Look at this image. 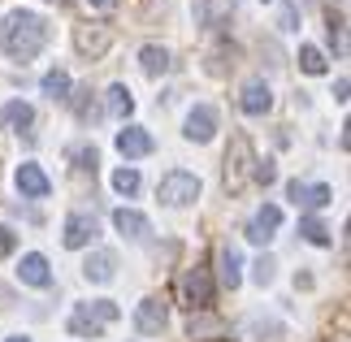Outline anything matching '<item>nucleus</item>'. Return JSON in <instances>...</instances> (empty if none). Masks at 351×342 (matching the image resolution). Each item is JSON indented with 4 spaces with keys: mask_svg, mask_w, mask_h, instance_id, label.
<instances>
[{
    "mask_svg": "<svg viewBox=\"0 0 351 342\" xmlns=\"http://www.w3.org/2000/svg\"><path fill=\"white\" fill-rule=\"evenodd\" d=\"M91 5H96V9H113V0H91Z\"/></svg>",
    "mask_w": 351,
    "mask_h": 342,
    "instance_id": "nucleus-32",
    "label": "nucleus"
},
{
    "mask_svg": "<svg viewBox=\"0 0 351 342\" xmlns=\"http://www.w3.org/2000/svg\"><path fill=\"white\" fill-rule=\"evenodd\" d=\"M18 278H22L26 286H48V282H52V273H48V260L39 256V252L22 256V265H18Z\"/></svg>",
    "mask_w": 351,
    "mask_h": 342,
    "instance_id": "nucleus-15",
    "label": "nucleus"
},
{
    "mask_svg": "<svg viewBox=\"0 0 351 342\" xmlns=\"http://www.w3.org/2000/svg\"><path fill=\"white\" fill-rule=\"evenodd\" d=\"M252 169H256L252 139H247V134H234V139H230V152H226V186L243 191V186L252 182Z\"/></svg>",
    "mask_w": 351,
    "mask_h": 342,
    "instance_id": "nucleus-3",
    "label": "nucleus"
},
{
    "mask_svg": "<svg viewBox=\"0 0 351 342\" xmlns=\"http://www.w3.org/2000/svg\"><path fill=\"white\" fill-rule=\"evenodd\" d=\"M109 321H117V304L109 299H96V304H78L70 317V334L74 338H100V330Z\"/></svg>",
    "mask_w": 351,
    "mask_h": 342,
    "instance_id": "nucleus-2",
    "label": "nucleus"
},
{
    "mask_svg": "<svg viewBox=\"0 0 351 342\" xmlns=\"http://www.w3.org/2000/svg\"><path fill=\"white\" fill-rule=\"evenodd\" d=\"M300 65H304V74H326V57H321L317 48H300Z\"/></svg>",
    "mask_w": 351,
    "mask_h": 342,
    "instance_id": "nucleus-24",
    "label": "nucleus"
},
{
    "mask_svg": "<svg viewBox=\"0 0 351 342\" xmlns=\"http://www.w3.org/2000/svg\"><path fill=\"white\" fill-rule=\"evenodd\" d=\"M13 247H18V234H13V230H5V225H0V260H5Z\"/></svg>",
    "mask_w": 351,
    "mask_h": 342,
    "instance_id": "nucleus-30",
    "label": "nucleus"
},
{
    "mask_svg": "<svg viewBox=\"0 0 351 342\" xmlns=\"http://www.w3.org/2000/svg\"><path fill=\"white\" fill-rule=\"evenodd\" d=\"M18 191L22 195H31V199H44L52 182H48V173L39 169V165H18Z\"/></svg>",
    "mask_w": 351,
    "mask_h": 342,
    "instance_id": "nucleus-11",
    "label": "nucleus"
},
{
    "mask_svg": "<svg viewBox=\"0 0 351 342\" xmlns=\"http://www.w3.org/2000/svg\"><path fill=\"white\" fill-rule=\"evenodd\" d=\"M139 65H143V74H152V78H156V74H165V70H169V52L160 48V44H147V48L139 52Z\"/></svg>",
    "mask_w": 351,
    "mask_h": 342,
    "instance_id": "nucleus-18",
    "label": "nucleus"
},
{
    "mask_svg": "<svg viewBox=\"0 0 351 342\" xmlns=\"http://www.w3.org/2000/svg\"><path fill=\"white\" fill-rule=\"evenodd\" d=\"M91 239H96V217L74 212L70 221H65V247H87Z\"/></svg>",
    "mask_w": 351,
    "mask_h": 342,
    "instance_id": "nucleus-12",
    "label": "nucleus"
},
{
    "mask_svg": "<svg viewBox=\"0 0 351 342\" xmlns=\"http://www.w3.org/2000/svg\"><path fill=\"white\" fill-rule=\"evenodd\" d=\"M57 5H70V0H57Z\"/></svg>",
    "mask_w": 351,
    "mask_h": 342,
    "instance_id": "nucleus-35",
    "label": "nucleus"
},
{
    "mask_svg": "<svg viewBox=\"0 0 351 342\" xmlns=\"http://www.w3.org/2000/svg\"><path fill=\"white\" fill-rule=\"evenodd\" d=\"M274 108V91H269L265 78H252L247 87H243V113H252V117H261Z\"/></svg>",
    "mask_w": 351,
    "mask_h": 342,
    "instance_id": "nucleus-9",
    "label": "nucleus"
},
{
    "mask_svg": "<svg viewBox=\"0 0 351 342\" xmlns=\"http://www.w3.org/2000/svg\"><path fill=\"white\" fill-rule=\"evenodd\" d=\"M182 304L191 308V312L213 304V273H208L204 265H195V269L182 273Z\"/></svg>",
    "mask_w": 351,
    "mask_h": 342,
    "instance_id": "nucleus-5",
    "label": "nucleus"
},
{
    "mask_svg": "<svg viewBox=\"0 0 351 342\" xmlns=\"http://www.w3.org/2000/svg\"><path fill=\"white\" fill-rule=\"evenodd\" d=\"M295 22H300V0H287V9H282V31H295Z\"/></svg>",
    "mask_w": 351,
    "mask_h": 342,
    "instance_id": "nucleus-28",
    "label": "nucleus"
},
{
    "mask_svg": "<svg viewBox=\"0 0 351 342\" xmlns=\"http://www.w3.org/2000/svg\"><path fill=\"white\" fill-rule=\"evenodd\" d=\"M213 342H230V338H213Z\"/></svg>",
    "mask_w": 351,
    "mask_h": 342,
    "instance_id": "nucleus-34",
    "label": "nucleus"
},
{
    "mask_svg": "<svg viewBox=\"0 0 351 342\" xmlns=\"http://www.w3.org/2000/svg\"><path fill=\"white\" fill-rule=\"evenodd\" d=\"M199 195V178L195 173H186V169H173L160 178V186H156V199H165L173 204V208H182V204H191Z\"/></svg>",
    "mask_w": 351,
    "mask_h": 342,
    "instance_id": "nucleus-4",
    "label": "nucleus"
},
{
    "mask_svg": "<svg viewBox=\"0 0 351 342\" xmlns=\"http://www.w3.org/2000/svg\"><path fill=\"white\" fill-rule=\"evenodd\" d=\"M165 321H169V308H165V299H143L139 308H134V330L139 334H160L165 330Z\"/></svg>",
    "mask_w": 351,
    "mask_h": 342,
    "instance_id": "nucleus-7",
    "label": "nucleus"
},
{
    "mask_svg": "<svg viewBox=\"0 0 351 342\" xmlns=\"http://www.w3.org/2000/svg\"><path fill=\"white\" fill-rule=\"evenodd\" d=\"M96 147H83V152H78V165H83V169H96Z\"/></svg>",
    "mask_w": 351,
    "mask_h": 342,
    "instance_id": "nucleus-31",
    "label": "nucleus"
},
{
    "mask_svg": "<svg viewBox=\"0 0 351 342\" xmlns=\"http://www.w3.org/2000/svg\"><path fill=\"white\" fill-rule=\"evenodd\" d=\"M300 234H304L308 243H317V247H330V243H334V239H330V230L321 225L317 217H304V221H300Z\"/></svg>",
    "mask_w": 351,
    "mask_h": 342,
    "instance_id": "nucleus-22",
    "label": "nucleus"
},
{
    "mask_svg": "<svg viewBox=\"0 0 351 342\" xmlns=\"http://www.w3.org/2000/svg\"><path fill=\"white\" fill-rule=\"evenodd\" d=\"M44 95H48V100H70V74H65V70L44 74Z\"/></svg>",
    "mask_w": 351,
    "mask_h": 342,
    "instance_id": "nucleus-21",
    "label": "nucleus"
},
{
    "mask_svg": "<svg viewBox=\"0 0 351 342\" xmlns=\"http://www.w3.org/2000/svg\"><path fill=\"white\" fill-rule=\"evenodd\" d=\"M117 152L121 156H147V152H152V134L139 130V126L117 130Z\"/></svg>",
    "mask_w": 351,
    "mask_h": 342,
    "instance_id": "nucleus-13",
    "label": "nucleus"
},
{
    "mask_svg": "<svg viewBox=\"0 0 351 342\" xmlns=\"http://www.w3.org/2000/svg\"><path fill=\"white\" fill-rule=\"evenodd\" d=\"M113 186L121 191V195H134V191H139V173H134V169H117L113 173Z\"/></svg>",
    "mask_w": 351,
    "mask_h": 342,
    "instance_id": "nucleus-25",
    "label": "nucleus"
},
{
    "mask_svg": "<svg viewBox=\"0 0 351 342\" xmlns=\"http://www.w3.org/2000/svg\"><path fill=\"white\" fill-rule=\"evenodd\" d=\"M213 134H217V108H213V104H195L191 113H186V139H191V143H208Z\"/></svg>",
    "mask_w": 351,
    "mask_h": 342,
    "instance_id": "nucleus-8",
    "label": "nucleus"
},
{
    "mask_svg": "<svg viewBox=\"0 0 351 342\" xmlns=\"http://www.w3.org/2000/svg\"><path fill=\"white\" fill-rule=\"evenodd\" d=\"M109 113L113 117H130L134 113V95H130V87H109Z\"/></svg>",
    "mask_w": 351,
    "mask_h": 342,
    "instance_id": "nucleus-20",
    "label": "nucleus"
},
{
    "mask_svg": "<svg viewBox=\"0 0 351 342\" xmlns=\"http://www.w3.org/2000/svg\"><path fill=\"white\" fill-rule=\"evenodd\" d=\"M44 39H48V26H44L39 13L18 9V13H9V18L0 22V52L13 57V61H22V65L44 48Z\"/></svg>",
    "mask_w": 351,
    "mask_h": 342,
    "instance_id": "nucleus-1",
    "label": "nucleus"
},
{
    "mask_svg": "<svg viewBox=\"0 0 351 342\" xmlns=\"http://www.w3.org/2000/svg\"><path fill=\"white\" fill-rule=\"evenodd\" d=\"M278 225H282V208H278V204H265V208L256 212V221L247 225V239H252V243H269Z\"/></svg>",
    "mask_w": 351,
    "mask_h": 342,
    "instance_id": "nucleus-10",
    "label": "nucleus"
},
{
    "mask_svg": "<svg viewBox=\"0 0 351 342\" xmlns=\"http://www.w3.org/2000/svg\"><path fill=\"white\" fill-rule=\"evenodd\" d=\"M9 342H31V338H9Z\"/></svg>",
    "mask_w": 351,
    "mask_h": 342,
    "instance_id": "nucleus-33",
    "label": "nucleus"
},
{
    "mask_svg": "<svg viewBox=\"0 0 351 342\" xmlns=\"http://www.w3.org/2000/svg\"><path fill=\"white\" fill-rule=\"evenodd\" d=\"M78 100H74V113L78 117H91V87H83V91H74Z\"/></svg>",
    "mask_w": 351,
    "mask_h": 342,
    "instance_id": "nucleus-29",
    "label": "nucleus"
},
{
    "mask_svg": "<svg viewBox=\"0 0 351 342\" xmlns=\"http://www.w3.org/2000/svg\"><path fill=\"white\" fill-rule=\"evenodd\" d=\"M113 269H117V256L113 252H91L87 265H83V273H87L91 282H113Z\"/></svg>",
    "mask_w": 351,
    "mask_h": 342,
    "instance_id": "nucleus-17",
    "label": "nucleus"
},
{
    "mask_svg": "<svg viewBox=\"0 0 351 342\" xmlns=\"http://www.w3.org/2000/svg\"><path fill=\"white\" fill-rule=\"evenodd\" d=\"M252 278L261 282V286H265V282H274V260H269V256H261V260L252 265Z\"/></svg>",
    "mask_w": 351,
    "mask_h": 342,
    "instance_id": "nucleus-26",
    "label": "nucleus"
},
{
    "mask_svg": "<svg viewBox=\"0 0 351 342\" xmlns=\"http://www.w3.org/2000/svg\"><path fill=\"white\" fill-rule=\"evenodd\" d=\"M35 121V108L31 104H22V100H13L0 108V126H31Z\"/></svg>",
    "mask_w": 351,
    "mask_h": 342,
    "instance_id": "nucleus-19",
    "label": "nucleus"
},
{
    "mask_svg": "<svg viewBox=\"0 0 351 342\" xmlns=\"http://www.w3.org/2000/svg\"><path fill=\"white\" fill-rule=\"evenodd\" d=\"M113 225H117L126 239H147V234H152L147 217H143V212H134V208H117V212H113Z\"/></svg>",
    "mask_w": 351,
    "mask_h": 342,
    "instance_id": "nucleus-14",
    "label": "nucleus"
},
{
    "mask_svg": "<svg viewBox=\"0 0 351 342\" xmlns=\"http://www.w3.org/2000/svg\"><path fill=\"white\" fill-rule=\"evenodd\" d=\"M217 265H221L226 291H234V286L243 282V256H239V247H221V252H217Z\"/></svg>",
    "mask_w": 351,
    "mask_h": 342,
    "instance_id": "nucleus-16",
    "label": "nucleus"
},
{
    "mask_svg": "<svg viewBox=\"0 0 351 342\" xmlns=\"http://www.w3.org/2000/svg\"><path fill=\"white\" fill-rule=\"evenodd\" d=\"M330 199H334V191L321 182V186H304V199H300V204H308V208H326Z\"/></svg>",
    "mask_w": 351,
    "mask_h": 342,
    "instance_id": "nucleus-23",
    "label": "nucleus"
},
{
    "mask_svg": "<svg viewBox=\"0 0 351 342\" xmlns=\"http://www.w3.org/2000/svg\"><path fill=\"white\" fill-rule=\"evenodd\" d=\"M109 44H113V31L109 26H100V22H83V26H74V48L83 52V57H104L109 52Z\"/></svg>",
    "mask_w": 351,
    "mask_h": 342,
    "instance_id": "nucleus-6",
    "label": "nucleus"
},
{
    "mask_svg": "<svg viewBox=\"0 0 351 342\" xmlns=\"http://www.w3.org/2000/svg\"><path fill=\"white\" fill-rule=\"evenodd\" d=\"M274 178H278V169L274 165H269V160H256V169H252V182H274Z\"/></svg>",
    "mask_w": 351,
    "mask_h": 342,
    "instance_id": "nucleus-27",
    "label": "nucleus"
}]
</instances>
